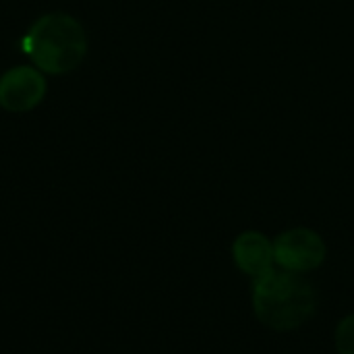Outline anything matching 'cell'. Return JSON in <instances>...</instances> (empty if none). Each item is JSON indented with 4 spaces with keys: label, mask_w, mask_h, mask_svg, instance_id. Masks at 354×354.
Instances as JSON below:
<instances>
[{
    "label": "cell",
    "mask_w": 354,
    "mask_h": 354,
    "mask_svg": "<svg viewBox=\"0 0 354 354\" xmlns=\"http://www.w3.org/2000/svg\"><path fill=\"white\" fill-rule=\"evenodd\" d=\"M251 303L255 317L270 330L290 332L305 326L317 311V292L301 274L270 268L253 278Z\"/></svg>",
    "instance_id": "6da1fadb"
},
{
    "label": "cell",
    "mask_w": 354,
    "mask_h": 354,
    "mask_svg": "<svg viewBox=\"0 0 354 354\" xmlns=\"http://www.w3.org/2000/svg\"><path fill=\"white\" fill-rule=\"evenodd\" d=\"M23 46L31 62L50 75H62L77 68L87 52L81 23L64 12L39 17L27 31Z\"/></svg>",
    "instance_id": "7a4b0ae2"
},
{
    "label": "cell",
    "mask_w": 354,
    "mask_h": 354,
    "mask_svg": "<svg viewBox=\"0 0 354 354\" xmlns=\"http://www.w3.org/2000/svg\"><path fill=\"white\" fill-rule=\"evenodd\" d=\"M326 261V243L311 228H290L274 241V263L286 272L307 274Z\"/></svg>",
    "instance_id": "3957f363"
},
{
    "label": "cell",
    "mask_w": 354,
    "mask_h": 354,
    "mask_svg": "<svg viewBox=\"0 0 354 354\" xmlns=\"http://www.w3.org/2000/svg\"><path fill=\"white\" fill-rule=\"evenodd\" d=\"M46 95V81L33 66H15L0 77V106L8 112H27Z\"/></svg>",
    "instance_id": "277c9868"
},
{
    "label": "cell",
    "mask_w": 354,
    "mask_h": 354,
    "mask_svg": "<svg viewBox=\"0 0 354 354\" xmlns=\"http://www.w3.org/2000/svg\"><path fill=\"white\" fill-rule=\"evenodd\" d=\"M232 259L243 274L257 278L274 266V243L257 230H247L234 239Z\"/></svg>",
    "instance_id": "5b68a950"
},
{
    "label": "cell",
    "mask_w": 354,
    "mask_h": 354,
    "mask_svg": "<svg viewBox=\"0 0 354 354\" xmlns=\"http://www.w3.org/2000/svg\"><path fill=\"white\" fill-rule=\"evenodd\" d=\"M336 351L338 354H354V313L336 328Z\"/></svg>",
    "instance_id": "8992f818"
}]
</instances>
